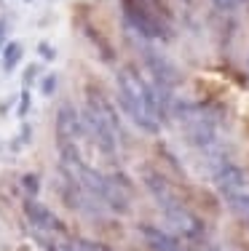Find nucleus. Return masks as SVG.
<instances>
[{
	"instance_id": "nucleus-1",
	"label": "nucleus",
	"mask_w": 249,
	"mask_h": 251,
	"mask_svg": "<svg viewBox=\"0 0 249 251\" xmlns=\"http://www.w3.org/2000/svg\"><path fill=\"white\" fill-rule=\"evenodd\" d=\"M212 3H215L217 8H222V11H233L236 5L241 3V0H212Z\"/></svg>"
}]
</instances>
